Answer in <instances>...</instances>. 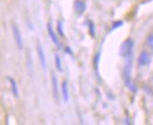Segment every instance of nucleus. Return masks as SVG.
Returning a JSON list of instances; mask_svg holds the SVG:
<instances>
[{
    "label": "nucleus",
    "mask_w": 153,
    "mask_h": 125,
    "mask_svg": "<svg viewBox=\"0 0 153 125\" xmlns=\"http://www.w3.org/2000/svg\"><path fill=\"white\" fill-rule=\"evenodd\" d=\"M132 49H133V40L132 39H126L119 48V55L121 57H126L130 54H132Z\"/></svg>",
    "instance_id": "1"
},
{
    "label": "nucleus",
    "mask_w": 153,
    "mask_h": 125,
    "mask_svg": "<svg viewBox=\"0 0 153 125\" xmlns=\"http://www.w3.org/2000/svg\"><path fill=\"white\" fill-rule=\"evenodd\" d=\"M12 33H13V37H14V41H16V45H17L18 49L22 50V48H24V39H22L19 27L16 23H12Z\"/></svg>",
    "instance_id": "2"
},
{
    "label": "nucleus",
    "mask_w": 153,
    "mask_h": 125,
    "mask_svg": "<svg viewBox=\"0 0 153 125\" xmlns=\"http://www.w3.org/2000/svg\"><path fill=\"white\" fill-rule=\"evenodd\" d=\"M37 53H38L39 57V62H40V66L44 70H46L47 68V62H46V56H45V52L42 49V46L40 43V41H38V45H37Z\"/></svg>",
    "instance_id": "3"
},
{
    "label": "nucleus",
    "mask_w": 153,
    "mask_h": 125,
    "mask_svg": "<svg viewBox=\"0 0 153 125\" xmlns=\"http://www.w3.org/2000/svg\"><path fill=\"white\" fill-rule=\"evenodd\" d=\"M151 62V55L147 53V52H141L139 54V57H138V64L140 67H145L147 66L149 63Z\"/></svg>",
    "instance_id": "4"
},
{
    "label": "nucleus",
    "mask_w": 153,
    "mask_h": 125,
    "mask_svg": "<svg viewBox=\"0 0 153 125\" xmlns=\"http://www.w3.org/2000/svg\"><path fill=\"white\" fill-rule=\"evenodd\" d=\"M86 10V4L82 0H76L74 1V11L78 15H81Z\"/></svg>",
    "instance_id": "5"
},
{
    "label": "nucleus",
    "mask_w": 153,
    "mask_h": 125,
    "mask_svg": "<svg viewBox=\"0 0 153 125\" xmlns=\"http://www.w3.org/2000/svg\"><path fill=\"white\" fill-rule=\"evenodd\" d=\"M51 80H52V90H53V97L57 99L58 96H59V87H58V78L56 74H52L51 76Z\"/></svg>",
    "instance_id": "6"
},
{
    "label": "nucleus",
    "mask_w": 153,
    "mask_h": 125,
    "mask_svg": "<svg viewBox=\"0 0 153 125\" xmlns=\"http://www.w3.org/2000/svg\"><path fill=\"white\" fill-rule=\"evenodd\" d=\"M61 92H62V99L65 102H68L70 94H68V83H67V81L62 82V84H61Z\"/></svg>",
    "instance_id": "7"
},
{
    "label": "nucleus",
    "mask_w": 153,
    "mask_h": 125,
    "mask_svg": "<svg viewBox=\"0 0 153 125\" xmlns=\"http://www.w3.org/2000/svg\"><path fill=\"white\" fill-rule=\"evenodd\" d=\"M47 32H48V35H50V37H51L52 42H53L54 45L59 46V40H58L57 35H56V33H54V31H53V28H52V25H51L50 22L47 23Z\"/></svg>",
    "instance_id": "8"
},
{
    "label": "nucleus",
    "mask_w": 153,
    "mask_h": 125,
    "mask_svg": "<svg viewBox=\"0 0 153 125\" xmlns=\"http://www.w3.org/2000/svg\"><path fill=\"white\" fill-rule=\"evenodd\" d=\"M8 81H10V83H11V90H12L13 96L18 98V97H19V90H18V86H17L16 80H14V78H12V77H10V78H8Z\"/></svg>",
    "instance_id": "9"
},
{
    "label": "nucleus",
    "mask_w": 153,
    "mask_h": 125,
    "mask_svg": "<svg viewBox=\"0 0 153 125\" xmlns=\"http://www.w3.org/2000/svg\"><path fill=\"white\" fill-rule=\"evenodd\" d=\"M88 33L92 37L96 36V27H94V22H92V21L88 22Z\"/></svg>",
    "instance_id": "10"
},
{
    "label": "nucleus",
    "mask_w": 153,
    "mask_h": 125,
    "mask_svg": "<svg viewBox=\"0 0 153 125\" xmlns=\"http://www.w3.org/2000/svg\"><path fill=\"white\" fill-rule=\"evenodd\" d=\"M54 60H56V68H57L58 72H62V68H61V60H60V56L56 54L54 55Z\"/></svg>",
    "instance_id": "11"
},
{
    "label": "nucleus",
    "mask_w": 153,
    "mask_h": 125,
    "mask_svg": "<svg viewBox=\"0 0 153 125\" xmlns=\"http://www.w3.org/2000/svg\"><path fill=\"white\" fill-rule=\"evenodd\" d=\"M57 28H58V33H59V35L65 36V33H64V31H62V22H61V21H58Z\"/></svg>",
    "instance_id": "12"
},
{
    "label": "nucleus",
    "mask_w": 153,
    "mask_h": 125,
    "mask_svg": "<svg viewBox=\"0 0 153 125\" xmlns=\"http://www.w3.org/2000/svg\"><path fill=\"white\" fill-rule=\"evenodd\" d=\"M124 25V22L123 21H114L113 22V25H112V31H114V29H117V28H119V27H121Z\"/></svg>",
    "instance_id": "13"
},
{
    "label": "nucleus",
    "mask_w": 153,
    "mask_h": 125,
    "mask_svg": "<svg viewBox=\"0 0 153 125\" xmlns=\"http://www.w3.org/2000/svg\"><path fill=\"white\" fill-rule=\"evenodd\" d=\"M99 58H100V50L96 54L94 60H93V61H94V68H96V69H98V66H99Z\"/></svg>",
    "instance_id": "14"
},
{
    "label": "nucleus",
    "mask_w": 153,
    "mask_h": 125,
    "mask_svg": "<svg viewBox=\"0 0 153 125\" xmlns=\"http://www.w3.org/2000/svg\"><path fill=\"white\" fill-rule=\"evenodd\" d=\"M147 43L150 45V47L153 48V34H150V35L147 36Z\"/></svg>",
    "instance_id": "15"
}]
</instances>
